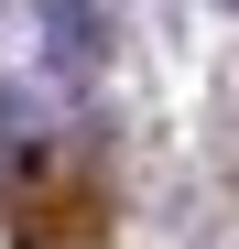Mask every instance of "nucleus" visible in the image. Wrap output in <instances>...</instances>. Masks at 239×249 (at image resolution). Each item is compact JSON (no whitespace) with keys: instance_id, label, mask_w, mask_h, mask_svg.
<instances>
[{"instance_id":"obj_1","label":"nucleus","mask_w":239,"mask_h":249,"mask_svg":"<svg viewBox=\"0 0 239 249\" xmlns=\"http://www.w3.org/2000/svg\"><path fill=\"white\" fill-rule=\"evenodd\" d=\"M33 22H44V54H55V76H98V54H109L98 0H33Z\"/></svg>"},{"instance_id":"obj_2","label":"nucleus","mask_w":239,"mask_h":249,"mask_svg":"<svg viewBox=\"0 0 239 249\" xmlns=\"http://www.w3.org/2000/svg\"><path fill=\"white\" fill-rule=\"evenodd\" d=\"M228 11H239V0H228Z\"/></svg>"}]
</instances>
